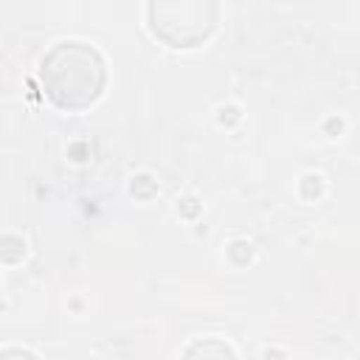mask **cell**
<instances>
[{
    "instance_id": "cell-1",
    "label": "cell",
    "mask_w": 360,
    "mask_h": 360,
    "mask_svg": "<svg viewBox=\"0 0 360 360\" xmlns=\"http://www.w3.org/2000/svg\"><path fill=\"white\" fill-rule=\"evenodd\" d=\"M39 84L53 107L65 112H82L104 93V56L87 42H59L39 62Z\"/></svg>"
},
{
    "instance_id": "cell-2",
    "label": "cell",
    "mask_w": 360,
    "mask_h": 360,
    "mask_svg": "<svg viewBox=\"0 0 360 360\" xmlns=\"http://www.w3.org/2000/svg\"><path fill=\"white\" fill-rule=\"evenodd\" d=\"M149 31L169 48L202 45L219 20L217 0H149L146 6Z\"/></svg>"
},
{
    "instance_id": "cell-3",
    "label": "cell",
    "mask_w": 360,
    "mask_h": 360,
    "mask_svg": "<svg viewBox=\"0 0 360 360\" xmlns=\"http://www.w3.org/2000/svg\"><path fill=\"white\" fill-rule=\"evenodd\" d=\"M186 354H202V357H208V354H219V357H225V354H233V349H231L228 343H219V340H200V343L188 346Z\"/></svg>"
},
{
    "instance_id": "cell-4",
    "label": "cell",
    "mask_w": 360,
    "mask_h": 360,
    "mask_svg": "<svg viewBox=\"0 0 360 360\" xmlns=\"http://www.w3.org/2000/svg\"><path fill=\"white\" fill-rule=\"evenodd\" d=\"M8 354H34V352H28V349H0V357H8Z\"/></svg>"
}]
</instances>
